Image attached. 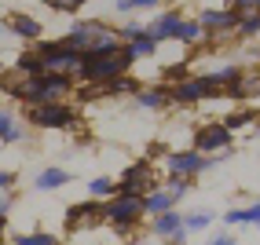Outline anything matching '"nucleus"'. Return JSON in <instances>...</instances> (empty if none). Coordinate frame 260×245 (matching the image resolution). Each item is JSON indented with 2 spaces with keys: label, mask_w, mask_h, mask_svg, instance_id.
<instances>
[{
  "label": "nucleus",
  "mask_w": 260,
  "mask_h": 245,
  "mask_svg": "<svg viewBox=\"0 0 260 245\" xmlns=\"http://www.w3.org/2000/svg\"><path fill=\"white\" fill-rule=\"evenodd\" d=\"M62 41L74 51H81L84 59H103V55H117L125 51V41H121V29L99 22V19H74L70 29L62 33Z\"/></svg>",
  "instance_id": "obj_1"
},
{
  "label": "nucleus",
  "mask_w": 260,
  "mask_h": 245,
  "mask_svg": "<svg viewBox=\"0 0 260 245\" xmlns=\"http://www.w3.org/2000/svg\"><path fill=\"white\" fill-rule=\"evenodd\" d=\"M147 216L143 194H114L110 201H103V227H114L121 234H132Z\"/></svg>",
  "instance_id": "obj_2"
},
{
  "label": "nucleus",
  "mask_w": 260,
  "mask_h": 245,
  "mask_svg": "<svg viewBox=\"0 0 260 245\" xmlns=\"http://www.w3.org/2000/svg\"><path fill=\"white\" fill-rule=\"evenodd\" d=\"M33 51L41 55V62H44V74H62V77H74V81H81L84 66H88V59H84L81 51H74V48L66 44L62 37H59V41H41V44H33Z\"/></svg>",
  "instance_id": "obj_3"
},
{
  "label": "nucleus",
  "mask_w": 260,
  "mask_h": 245,
  "mask_svg": "<svg viewBox=\"0 0 260 245\" xmlns=\"http://www.w3.org/2000/svg\"><path fill=\"white\" fill-rule=\"evenodd\" d=\"M26 125L41 132H62L77 125V107L74 102H37V107H26Z\"/></svg>",
  "instance_id": "obj_4"
},
{
  "label": "nucleus",
  "mask_w": 260,
  "mask_h": 245,
  "mask_svg": "<svg viewBox=\"0 0 260 245\" xmlns=\"http://www.w3.org/2000/svg\"><path fill=\"white\" fill-rule=\"evenodd\" d=\"M128 66H132V59L125 55V51H117V55H103V59H88L81 81L88 84V88H99V92H103V88H107V84H114L117 77H125Z\"/></svg>",
  "instance_id": "obj_5"
},
{
  "label": "nucleus",
  "mask_w": 260,
  "mask_h": 245,
  "mask_svg": "<svg viewBox=\"0 0 260 245\" xmlns=\"http://www.w3.org/2000/svg\"><path fill=\"white\" fill-rule=\"evenodd\" d=\"M238 19H242V11L231 8V4H220V8H202L198 11V22L205 29V37L213 41H223V37H238Z\"/></svg>",
  "instance_id": "obj_6"
},
{
  "label": "nucleus",
  "mask_w": 260,
  "mask_h": 245,
  "mask_svg": "<svg viewBox=\"0 0 260 245\" xmlns=\"http://www.w3.org/2000/svg\"><path fill=\"white\" fill-rule=\"evenodd\" d=\"M161 165H165V176H187V180H198L202 172H209L216 161H213L209 154H202V150L190 147V150H169Z\"/></svg>",
  "instance_id": "obj_7"
},
{
  "label": "nucleus",
  "mask_w": 260,
  "mask_h": 245,
  "mask_svg": "<svg viewBox=\"0 0 260 245\" xmlns=\"http://www.w3.org/2000/svg\"><path fill=\"white\" fill-rule=\"evenodd\" d=\"M158 187V172H154V161L140 157V161H128L117 176V194H150Z\"/></svg>",
  "instance_id": "obj_8"
},
{
  "label": "nucleus",
  "mask_w": 260,
  "mask_h": 245,
  "mask_svg": "<svg viewBox=\"0 0 260 245\" xmlns=\"http://www.w3.org/2000/svg\"><path fill=\"white\" fill-rule=\"evenodd\" d=\"M37 92H41V77L19 74L15 66L0 74V95H8L11 102H22V107H33V102H37Z\"/></svg>",
  "instance_id": "obj_9"
},
{
  "label": "nucleus",
  "mask_w": 260,
  "mask_h": 245,
  "mask_svg": "<svg viewBox=\"0 0 260 245\" xmlns=\"http://www.w3.org/2000/svg\"><path fill=\"white\" fill-rule=\"evenodd\" d=\"M194 150L209 154V157L228 154V150H235V132L223 125V121H209V125H198V128H194Z\"/></svg>",
  "instance_id": "obj_10"
},
{
  "label": "nucleus",
  "mask_w": 260,
  "mask_h": 245,
  "mask_svg": "<svg viewBox=\"0 0 260 245\" xmlns=\"http://www.w3.org/2000/svg\"><path fill=\"white\" fill-rule=\"evenodd\" d=\"M66 231L70 234H81V231H95V227H103V201L95 198H84L77 205L66 208Z\"/></svg>",
  "instance_id": "obj_11"
},
{
  "label": "nucleus",
  "mask_w": 260,
  "mask_h": 245,
  "mask_svg": "<svg viewBox=\"0 0 260 245\" xmlns=\"http://www.w3.org/2000/svg\"><path fill=\"white\" fill-rule=\"evenodd\" d=\"M150 234L158 238V241H169V245H187L183 213H180V208H169V213L154 216V220H150Z\"/></svg>",
  "instance_id": "obj_12"
},
{
  "label": "nucleus",
  "mask_w": 260,
  "mask_h": 245,
  "mask_svg": "<svg viewBox=\"0 0 260 245\" xmlns=\"http://www.w3.org/2000/svg\"><path fill=\"white\" fill-rule=\"evenodd\" d=\"M180 22H183V11L180 8H158V15L147 22V37L158 41V44H172L180 33Z\"/></svg>",
  "instance_id": "obj_13"
},
{
  "label": "nucleus",
  "mask_w": 260,
  "mask_h": 245,
  "mask_svg": "<svg viewBox=\"0 0 260 245\" xmlns=\"http://www.w3.org/2000/svg\"><path fill=\"white\" fill-rule=\"evenodd\" d=\"M242 74H246V66H238V62H223V66L205 69L202 81H205V88H209V95H223V92H231L235 84L242 81Z\"/></svg>",
  "instance_id": "obj_14"
},
{
  "label": "nucleus",
  "mask_w": 260,
  "mask_h": 245,
  "mask_svg": "<svg viewBox=\"0 0 260 245\" xmlns=\"http://www.w3.org/2000/svg\"><path fill=\"white\" fill-rule=\"evenodd\" d=\"M77 92V81L74 77H62V74H44L41 77V92L37 102H70V95ZM33 102V107H37Z\"/></svg>",
  "instance_id": "obj_15"
},
{
  "label": "nucleus",
  "mask_w": 260,
  "mask_h": 245,
  "mask_svg": "<svg viewBox=\"0 0 260 245\" xmlns=\"http://www.w3.org/2000/svg\"><path fill=\"white\" fill-rule=\"evenodd\" d=\"M205 99H209V88H205L202 74H187V77H180L172 84V102H176V107H198Z\"/></svg>",
  "instance_id": "obj_16"
},
{
  "label": "nucleus",
  "mask_w": 260,
  "mask_h": 245,
  "mask_svg": "<svg viewBox=\"0 0 260 245\" xmlns=\"http://www.w3.org/2000/svg\"><path fill=\"white\" fill-rule=\"evenodd\" d=\"M4 29L15 33V37L26 41V44L41 41V33H44L41 19H33V15H26V11H11V15H4Z\"/></svg>",
  "instance_id": "obj_17"
},
{
  "label": "nucleus",
  "mask_w": 260,
  "mask_h": 245,
  "mask_svg": "<svg viewBox=\"0 0 260 245\" xmlns=\"http://www.w3.org/2000/svg\"><path fill=\"white\" fill-rule=\"evenodd\" d=\"M136 107L150 110V114H161V110L172 107V88H165V84H147V88L136 92Z\"/></svg>",
  "instance_id": "obj_18"
},
{
  "label": "nucleus",
  "mask_w": 260,
  "mask_h": 245,
  "mask_svg": "<svg viewBox=\"0 0 260 245\" xmlns=\"http://www.w3.org/2000/svg\"><path fill=\"white\" fill-rule=\"evenodd\" d=\"M26 125L19 121V114H15L11 107H0V143H26Z\"/></svg>",
  "instance_id": "obj_19"
},
{
  "label": "nucleus",
  "mask_w": 260,
  "mask_h": 245,
  "mask_svg": "<svg viewBox=\"0 0 260 245\" xmlns=\"http://www.w3.org/2000/svg\"><path fill=\"white\" fill-rule=\"evenodd\" d=\"M176 44L187 51V48H205L209 44V37H205V29L198 22V15H183V22H180V33H176Z\"/></svg>",
  "instance_id": "obj_20"
},
{
  "label": "nucleus",
  "mask_w": 260,
  "mask_h": 245,
  "mask_svg": "<svg viewBox=\"0 0 260 245\" xmlns=\"http://www.w3.org/2000/svg\"><path fill=\"white\" fill-rule=\"evenodd\" d=\"M143 201H147V216H150V220H154V216H161V213H169V208H176V198H172L161 183L154 187L150 194H143Z\"/></svg>",
  "instance_id": "obj_21"
},
{
  "label": "nucleus",
  "mask_w": 260,
  "mask_h": 245,
  "mask_svg": "<svg viewBox=\"0 0 260 245\" xmlns=\"http://www.w3.org/2000/svg\"><path fill=\"white\" fill-rule=\"evenodd\" d=\"M223 223L228 227H260V201H253V205H246V208H228L223 213Z\"/></svg>",
  "instance_id": "obj_22"
},
{
  "label": "nucleus",
  "mask_w": 260,
  "mask_h": 245,
  "mask_svg": "<svg viewBox=\"0 0 260 245\" xmlns=\"http://www.w3.org/2000/svg\"><path fill=\"white\" fill-rule=\"evenodd\" d=\"M70 180H74V176H70L66 168H55V165H51V168H41V172H37L33 187H37V190H59V187L70 183Z\"/></svg>",
  "instance_id": "obj_23"
},
{
  "label": "nucleus",
  "mask_w": 260,
  "mask_h": 245,
  "mask_svg": "<svg viewBox=\"0 0 260 245\" xmlns=\"http://www.w3.org/2000/svg\"><path fill=\"white\" fill-rule=\"evenodd\" d=\"M158 51H161V44H158V41H150L147 33H143V37H136V41H128V44H125V55H128L132 62H140V59H154Z\"/></svg>",
  "instance_id": "obj_24"
},
{
  "label": "nucleus",
  "mask_w": 260,
  "mask_h": 245,
  "mask_svg": "<svg viewBox=\"0 0 260 245\" xmlns=\"http://www.w3.org/2000/svg\"><path fill=\"white\" fill-rule=\"evenodd\" d=\"M228 95H235V99H260V69H246L242 81L235 84Z\"/></svg>",
  "instance_id": "obj_25"
},
{
  "label": "nucleus",
  "mask_w": 260,
  "mask_h": 245,
  "mask_svg": "<svg viewBox=\"0 0 260 245\" xmlns=\"http://www.w3.org/2000/svg\"><path fill=\"white\" fill-rule=\"evenodd\" d=\"M117 194V180H110V176H95V180H88V198H95V201H110Z\"/></svg>",
  "instance_id": "obj_26"
},
{
  "label": "nucleus",
  "mask_w": 260,
  "mask_h": 245,
  "mask_svg": "<svg viewBox=\"0 0 260 245\" xmlns=\"http://www.w3.org/2000/svg\"><path fill=\"white\" fill-rule=\"evenodd\" d=\"M213 213L209 208H198V213H183V227H187V234H198V231H209L213 227Z\"/></svg>",
  "instance_id": "obj_27"
},
{
  "label": "nucleus",
  "mask_w": 260,
  "mask_h": 245,
  "mask_svg": "<svg viewBox=\"0 0 260 245\" xmlns=\"http://www.w3.org/2000/svg\"><path fill=\"white\" fill-rule=\"evenodd\" d=\"M15 69H19V74H29V77H44V62H41V55L33 48L15 59Z\"/></svg>",
  "instance_id": "obj_28"
},
{
  "label": "nucleus",
  "mask_w": 260,
  "mask_h": 245,
  "mask_svg": "<svg viewBox=\"0 0 260 245\" xmlns=\"http://www.w3.org/2000/svg\"><path fill=\"white\" fill-rule=\"evenodd\" d=\"M161 187H165L169 194L176 198V205H180V201H183V198L190 194V187H194V180H187V176H165V180H161Z\"/></svg>",
  "instance_id": "obj_29"
},
{
  "label": "nucleus",
  "mask_w": 260,
  "mask_h": 245,
  "mask_svg": "<svg viewBox=\"0 0 260 245\" xmlns=\"http://www.w3.org/2000/svg\"><path fill=\"white\" fill-rule=\"evenodd\" d=\"M238 37H242V41L260 37V11H242V19H238Z\"/></svg>",
  "instance_id": "obj_30"
},
{
  "label": "nucleus",
  "mask_w": 260,
  "mask_h": 245,
  "mask_svg": "<svg viewBox=\"0 0 260 245\" xmlns=\"http://www.w3.org/2000/svg\"><path fill=\"white\" fill-rule=\"evenodd\" d=\"M11 241L15 245H59V238L55 234H48V231H26V234H11Z\"/></svg>",
  "instance_id": "obj_31"
},
{
  "label": "nucleus",
  "mask_w": 260,
  "mask_h": 245,
  "mask_svg": "<svg viewBox=\"0 0 260 245\" xmlns=\"http://www.w3.org/2000/svg\"><path fill=\"white\" fill-rule=\"evenodd\" d=\"M223 125H228L231 132H238V128H249V125H256V114H253V110H235V114H228V117H223Z\"/></svg>",
  "instance_id": "obj_32"
},
{
  "label": "nucleus",
  "mask_w": 260,
  "mask_h": 245,
  "mask_svg": "<svg viewBox=\"0 0 260 245\" xmlns=\"http://www.w3.org/2000/svg\"><path fill=\"white\" fill-rule=\"evenodd\" d=\"M117 15H128V11H150V8H161V0H114Z\"/></svg>",
  "instance_id": "obj_33"
},
{
  "label": "nucleus",
  "mask_w": 260,
  "mask_h": 245,
  "mask_svg": "<svg viewBox=\"0 0 260 245\" xmlns=\"http://www.w3.org/2000/svg\"><path fill=\"white\" fill-rule=\"evenodd\" d=\"M44 4L51 8V11H59V15H74V11H81L88 0H44Z\"/></svg>",
  "instance_id": "obj_34"
},
{
  "label": "nucleus",
  "mask_w": 260,
  "mask_h": 245,
  "mask_svg": "<svg viewBox=\"0 0 260 245\" xmlns=\"http://www.w3.org/2000/svg\"><path fill=\"white\" fill-rule=\"evenodd\" d=\"M117 29H121V41H125V44H128V41H136V37H143V33H147V26H143V22H136V19H128L125 26H117Z\"/></svg>",
  "instance_id": "obj_35"
},
{
  "label": "nucleus",
  "mask_w": 260,
  "mask_h": 245,
  "mask_svg": "<svg viewBox=\"0 0 260 245\" xmlns=\"http://www.w3.org/2000/svg\"><path fill=\"white\" fill-rule=\"evenodd\" d=\"M11 208H15V194H11V190H4V194H0V220H8Z\"/></svg>",
  "instance_id": "obj_36"
},
{
  "label": "nucleus",
  "mask_w": 260,
  "mask_h": 245,
  "mask_svg": "<svg viewBox=\"0 0 260 245\" xmlns=\"http://www.w3.org/2000/svg\"><path fill=\"white\" fill-rule=\"evenodd\" d=\"M11 187H15V172L0 168V194H4V190H11Z\"/></svg>",
  "instance_id": "obj_37"
},
{
  "label": "nucleus",
  "mask_w": 260,
  "mask_h": 245,
  "mask_svg": "<svg viewBox=\"0 0 260 245\" xmlns=\"http://www.w3.org/2000/svg\"><path fill=\"white\" fill-rule=\"evenodd\" d=\"M0 245H15V241H11V238H4V241H0Z\"/></svg>",
  "instance_id": "obj_38"
},
{
  "label": "nucleus",
  "mask_w": 260,
  "mask_h": 245,
  "mask_svg": "<svg viewBox=\"0 0 260 245\" xmlns=\"http://www.w3.org/2000/svg\"><path fill=\"white\" fill-rule=\"evenodd\" d=\"M0 74H4V62H0Z\"/></svg>",
  "instance_id": "obj_39"
}]
</instances>
